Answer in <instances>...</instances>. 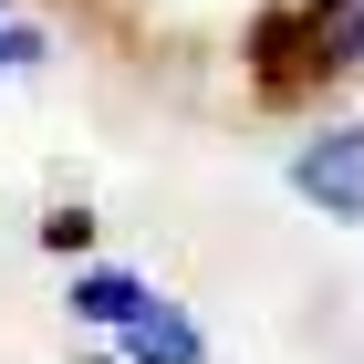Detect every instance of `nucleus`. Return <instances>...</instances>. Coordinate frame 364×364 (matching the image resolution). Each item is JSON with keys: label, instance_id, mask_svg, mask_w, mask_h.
Returning <instances> with one entry per match:
<instances>
[{"label": "nucleus", "instance_id": "nucleus-2", "mask_svg": "<svg viewBox=\"0 0 364 364\" xmlns=\"http://www.w3.org/2000/svg\"><path fill=\"white\" fill-rule=\"evenodd\" d=\"M125 364H208V343H198V323L177 302H146L125 323Z\"/></svg>", "mask_w": 364, "mask_h": 364}, {"label": "nucleus", "instance_id": "nucleus-3", "mask_svg": "<svg viewBox=\"0 0 364 364\" xmlns=\"http://www.w3.org/2000/svg\"><path fill=\"white\" fill-rule=\"evenodd\" d=\"M156 302L136 271H73V323H94V333H125L136 312Z\"/></svg>", "mask_w": 364, "mask_h": 364}, {"label": "nucleus", "instance_id": "nucleus-4", "mask_svg": "<svg viewBox=\"0 0 364 364\" xmlns=\"http://www.w3.org/2000/svg\"><path fill=\"white\" fill-rule=\"evenodd\" d=\"M302 63H312V73L364 63V0H312V21H302Z\"/></svg>", "mask_w": 364, "mask_h": 364}, {"label": "nucleus", "instance_id": "nucleus-1", "mask_svg": "<svg viewBox=\"0 0 364 364\" xmlns=\"http://www.w3.org/2000/svg\"><path fill=\"white\" fill-rule=\"evenodd\" d=\"M291 188H302L323 219L364 229V125H323V136H302V156H291Z\"/></svg>", "mask_w": 364, "mask_h": 364}, {"label": "nucleus", "instance_id": "nucleus-6", "mask_svg": "<svg viewBox=\"0 0 364 364\" xmlns=\"http://www.w3.org/2000/svg\"><path fill=\"white\" fill-rule=\"evenodd\" d=\"M0 63H42V31H0Z\"/></svg>", "mask_w": 364, "mask_h": 364}, {"label": "nucleus", "instance_id": "nucleus-5", "mask_svg": "<svg viewBox=\"0 0 364 364\" xmlns=\"http://www.w3.org/2000/svg\"><path fill=\"white\" fill-rule=\"evenodd\" d=\"M84 240H94L84 208H53V219H42V250H84Z\"/></svg>", "mask_w": 364, "mask_h": 364}]
</instances>
